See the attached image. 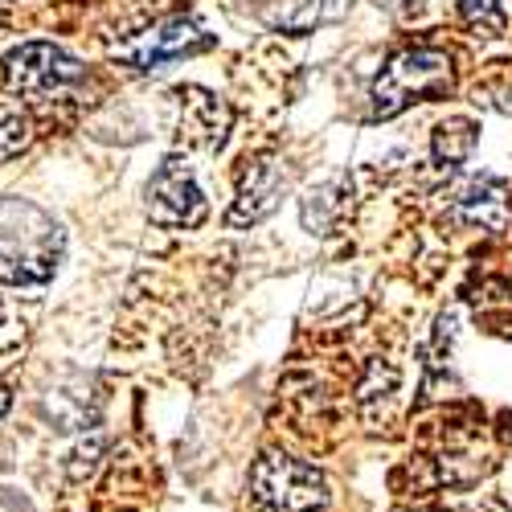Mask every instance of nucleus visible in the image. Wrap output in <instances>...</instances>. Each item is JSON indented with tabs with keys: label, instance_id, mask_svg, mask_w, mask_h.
Here are the masks:
<instances>
[{
	"label": "nucleus",
	"instance_id": "obj_1",
	"mask_svg": "<svg viewBox=\"0 0 512 512\" xmlns=\"http://www.w3.org/2000/svg\"><path fill=\"white\" fill-rule=\"evenodd\" d=\"M66 250V234L50 209L29 197H0V283H50Z\"/></svg>",
	"mask_w": 512,
	"mask_h": 512
},
{
	"label": "nucleus",
	"instance_id": "obj_2",
	"mask_svg": "<svg viewBox=\"0 0 512 512\" xmlns=\"http://www.w3.org/2000/svg\"><path fill=\"white\" fill-rule=\"evenodd\" d=\"M0 74H5L9 95L37 107L78 103L91 87V70L54 41H25V46L9 50Z\"/></svg>",
	"mask_w": 512,
	"mask_h": 512
},
{
	"label": "nucleus",
	"instance_id": "obj_3",
	"mask_svg": "<svg viewBox=\"0 0 512 512\" xmlns=\"http://www.w3.org/2000/svg\"><path fill=\"white\" fill-rule=\"evenodd\" d=\"M455 87V70H451V54L435 50V46H414L402 50L386 62L373 78V119H394L402 115L410 103H426V99H439Z\"/></svg>",
	"mask_w": 512,
	"mask_h": 512
},
{
	"label": "nucleus",
	"instance_id": "obj_4",
	"mask_svg": "<svg viewBox=\"0 0 512 512\" xmlns=\"http://www.w3.org/2000/svg\"><path fill=\"white\" fill-rule=\"evenodd\" d=\"M213 46V33L197 21V13H168L136 33H127L119 41H111V62H119L123 70L132 74H152V70H164L168 62H181V58H193L201 50Z\"/></svg>",
	"mask_w": 512,
	"mask_h": 512
},
{
	"label": "nucleus",
	"instance_id": "obj_5",
	"mask_svg": "<svg viewBox=\"0 0 512 512\" xmlns=\"http://www.w3.org/2000/svg\"><path fill=\"white\" fill-rule=\"evenodd\" d=\"M250 496L259 512H324L328 484L312 463L267 451L250 472Z\"/></svg>",
	"mask_w": 512,
	"mask_h": 512
},
{
	"label": "nucleus",
	"instance_id": "obj_6",
	"mask_svg": "<svg viewBox=\"0 0 512 512\" xmlns=\"http://www.w3.org/2000/svg\"><path fill=\"white\" fill-rule=\"evenodd\" d=\"M205 213L209 205L189 160L168 156L148 181V218L164 230H193L205 222Z\"/></svg>",
	"mask_w": 512,
	"mask_h": 512
},
{
	"label": "nucleus",
	"instance_id": "obj_7",
	"mask_svg": "<svg viewBox=\"0 0 512 512\" xmlns=\"http://www.w3.org/2000/svg\"><path fill=\"white\" fill-rule=\"evenodd\" d=\"M283 185H287V173L275 156H259L250 168H246V181H242V193L234 201V209L226 213V226H254L263 222L267 213L279 205L283 197Z\"/></svg>",
	"mask_w": 512,
	"mask_h": 512
},
{
	"label": "nucleus",
	"instance_id": "obj_8",
	"mask_svg": "<svg viewBox=\"0 0 512 512\" xmlns=\"http://www.w3.org/2000/svg\"><path fill=\"white\" fill-rule=\"evenodd\" d=\"M177 132L185 144H197V148H222L226 132H230V107L218 103L213 95L189 87V91H177Z\"/></svg>",
	"mask_w": 512,
	"mask_h": 512
},
{
	"label": "nucleus",
	"instance_id": "obj_9",
	"mask_svg": "<svg viewBox=\"0 0 512 512\" xmlns=\"http://www.w3.org/2000/svg\"><path fill=\"white\" fill-rule=\"evenodd\" d=\"M455 218L467 226H480L488 234H504L512 226V193L504 181L496 177H480V181H467L455 193Z\"/></svg>",
	"mask_w": 512,
	"mask_h": 512
},
{
	"label": "nucleus",
	"instance_id": "obj_10",
	"mask_svg": "<svg viewBox=\"0 0 512 512\" xmlns=\"http://www.w3.org/2000/svg\"><path fill=\"white\" fill-rule=\"evenodd\" d=\"M345 9H349V0H279V13H275L271 21L283 25V29H295V33H300V29L336 21Z\"/></svg>",
	"mask_w": 512,
	"mask_h": 512
},
{
	"label": "nucleus",
	"instance_id": "obj_11",
	"mask_svg": "<svg viewBox=\"0 0 512 512\" xmlns=\"http://www.w3.org/2000/svg\"><path fill=\"white\" fill-rule=\"evenodd\" d=\"M33 144V119L21 103L0 99V164L21 156Z\"/></svg>",
	"mask_w": 512,
	"mask_h": 512
},
{
	"label": "nucleus",
	"instance_id": "obj_12",
	"mask_svg": "<svg viewBox=\"0 0 512 512\" xmlns=\"http://www.w3.org/2000/svg\"><path fill=\"white\" fill-rule=\"evenodd\" d=\"M46 418L58 426V431H82V426L95 418V410L87 406L82 390L58 386V390H50V398H46Z\"/></svg>",
	"mask_w": 512,
	"mask_h": 512
},
{
	"label": "nucleus",
	"instance_id": "obj_13",
	"mask_svg": "<svg viewBox=\"0 0 512 512\" xmlns=\"http://www.w3.org/2000/svg\"><path fill=\"white\" fill-rule=\"evenodd\" d=\"M476 144V123L472 119H447L435 127V160L443 168H455Z\"/></svg>",
	"mask_w": 512,
	"mask_h": 512
},
{
	"label": "nucleus",
	"instance_id": "obj_14",
	"mask_svg": "<svg viewBox=\"0 0 512 512\" xmlns=\"http://www.w3.org/2000/svg\"><path fill=\"white\" fill-rule=\"evenodd\" d=\"M459 13L480 33H500L504 29V9L496 5V0H459Z\"/></svg>",
	"mask_w": 512,
	"mask_h": 512
},
{
	"label": "nucleus",
	"instance_id": "obj_15",
	"mask_svg": "<svg viewBox=\"0 0 512 512\" xmlns=\"http://www.w3.org/2000/svg\"><path fill=\"white\" fill-rule=\"evenodd\" d=\"M9 406H13V394H9V386H0V418L9 414Z\"/></svg>",
	"mask_w": 512,
	"mask_h": 512
},
{
	"label": "nucleus",
	"instance_id": "obj_16",
	"mask_svg": "<svg viewBox=\"0 0 512 512\" xmlns=\"http://www.w3.org/2000/svg\"><path fill=\"white\" fill-rule=\"evenodd\" d=\"M0 512H21V504L13 496H0Z\"/></svg>",
	"mask_w": 512,
	"mask_h": 512
},
{
	"label": "nucleus",
	"instance_id": "obj_17",
	"mask_svg": "<svg viewBox=\"0 0 512 512\" xmlns=\"http://www.w3.org/2000/svg\"><path fill=\"white\" fill-rule=\"evenodd\" d=\"M0 324H5V304H0Z\"/></svg>",
	"mask_w": 512,
	"mask_h": 512
},
{
	"label": "nucleus",
	"instance_id": "obj_18",
	"mask_svg": "<svg viewBox=\"0 0 512 512\" xmlns=\"http://www.w3.org/2000/svg\"><path fill=\"white\" fill-rule=\"evenodd\" d=\"M0 17H5V0H0Z\"/></svg>",
	"mask_w": 512,
	"mask_h": 512
}]
</instances>
